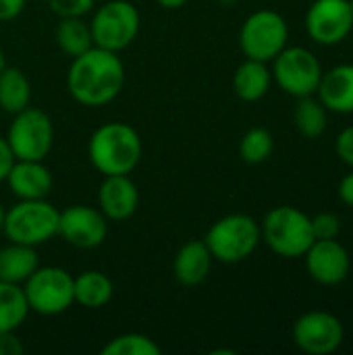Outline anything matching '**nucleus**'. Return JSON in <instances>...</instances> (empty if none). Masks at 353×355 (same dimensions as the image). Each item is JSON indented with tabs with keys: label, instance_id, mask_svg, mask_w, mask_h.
Masks as SVG:
<instances>
[{
	"label": "nucleus",
	"instance_id": "1",
	"mask_svg": "<svg viewBox=\"0 0 353 355\" xmlns=\"http://www.w3.org/2000/svg\"><path fill=\"white\" fill-rule=\"evenodd\" d=\"M125 64L117 52L92 46L75 56L67 73V89L75 102L87 108L110 104L123 89Z\"/></svg>",
	"mask_w": 353,
	"mask_h": 355
},
{
	"label": "nucleus",
	"instance_id": "2",
	"mask_svg": "<svg viewBox=\"0 0 353 355\" xmlns=\"http://www.w3.org/2000/svg\"><path fill=\"white\" fill-rule=\"evenodd\" d=\"M87 156L92 166L106 175H131L144 156V144L135 127L121 121L100 125L89 141Z\"/></svg>",
	"mask_w": 353,
	"mask_h": 355
},
{
	"label": "nucleus",
	"instance_id": "3",
	"mask_svg": "<svg viewBox=\"0 0 353 355\" xmlns=\"http://www.w3.org/2000/svg\"><path fill=\"white\" fill-rule=\"evenodd\" d=\"M262 241L281 258H304L314 243L312 218L295 206H277L266 212L260 225Z\"/></svg>",
	"mask_w": 353,
	"mask_h": 355
},
{
	"label": "nucleus",
	"instance_id": "4",
	"mask_svg": "<svg viewBox=\"0 0 353 355\" xmlns=\"http://www.w3.org/2000/svg\"><path fill=\"white\" fill-rule=\"evenodd\" d=\"M262 241L260 223L250 214H227L210 225L204 243L214 260L223 264H237L248 260Z\"/></svg>",
	"mask_w": 353,
	"mask_h": 355
},
{
	"label": "nucleus",
	"instance_id": "5",
	"mask_svg": "<svg viewBox=\"0 0 353 355\" xmlns=\"http://www.w3.org/2000/svg\"><path fill=\"white\" fill-rule=\"evenodd\" d=\"M58 216L60 210L48 200H19L4 210L2 233L12 243L37 248L58 235Z\"/></svg>",
	"mask_w": 353,
	"mask_h": 355
},
{
	"label": "nucleus",
	"instance_id": "6",
	"mask_svg": "<svg viewBox=\"0 0 353 355\" xmlns=\"http://www.w3.org/2000/svg\"><path fill=\"white\" fill-rule=\"evenodd\" d=\"M139 25V10L129 0H108L94 10L89 21L94 46L119 54L135 42Z\"/></svg>",
	"mask_w": 353,
	"mask_h": 355
},
{
	"label": "nucleus",
	"instance_id": "7",
	"mask_svg": "<svg viewBox=\"0 0 353 355\" xmlns=\"http://www.w3.org/2000/svg\"><path fill=\"white\" fill-rule=\"evenodd\" d=\"M289 40V25L285 17L270 8H260L248 15L239 29V48L246 58L270 62Z\"/></svg>",
	"mask_w": 353,
	"mask_h": 355
},
{
	"label": "nucleus",
	"instance_id": "8",
	"mask_svg": "<svg viewBox=\"0 0 353 355\" xmlns=\"http://www.w3.org/2000/svg\"><path fill=\"white\" fill-rule=\"evenodd\" d=\"M29 312L40 316H58L73 304V277L60 266H37L21 285Z\"/></svg>",
	"mask_w": 353,
	"mask_h": 355
},
{
	"label": "nucleus",
	"instance_id": "9",
	"mask_svg": "<svg viewBox=\"0 0 353 355\" xmlns=\"http://www.w3.org/2000/svg\"><path fill=\"white\" fill-rule=\"evenodd\" d=\"M273 79L277 85L293 96H314L322 77V64L316 58L314 52H310L304 46H285L275 58H273Z\"/></svg>",
	"mask_w": 353,
	"mask_h": 355
},
{
	"label": "nucleus",
	"instance_id": "10",
	"mask_svg": "<svg viewBox=\"0 0 353 355\" xmlns=\"http://www.w3.org/2000/svg\"><path fill=\"white\" fill-rule=\"evenodd\" d=\"M6 141L15 160H44L54 144L52 119L44 110L27 106L12 114Z\"/></svg>",
	"mask_w": 353,
	"mask_h": 355
},
{
	"label": "nucleus",
	"instance_id": "11",
	"mask_svg": "<svg viewBox=\"0 0 353 355\" xmlns=\"http://www.w3.org/2000/svg\"><path fill=\"white\" fill-rule=\"evenodd\" d=\"M291 339L304 354L331 355L343 345L345 329L333 312L310 310L293 322Z\"/></svg>",
	"mask_w": 353,
	"mask_h": 355
},
{
	"label": "nucleus",
	"instance_id": "12",
	"mask_svg": "<svg viewBox=\"0 0 353 355\" xmlns=\"http://www.w3.org/2000/svg\"><path fill=\"white\" fill-rule=\"evenodd\" d=\"M353 29L350 0H314L306 12V31L320 46H337Z\"/></svg>",
	"mask_w": 353,
	"mask_h": 355
},
{
	"label": "nucleus",
	"instance_id": "13",
	"mask_svg": "<svg viewBox=\"0 0 353 355\" xmlns=\"http://www.w3.org/2000/svg\"><path fill=\"white\" fill-rule=\"evenodd\" d=\"M58 235L77 250H94L104 243L108 235V220L98 208L75 204L60 210Z\"/></svg>",
	"mask_w": 353,
	"mask_h": 355
},
{
	"label": "nucleus",
	"instance_id": "14",
	"mask_svg": "<svg viewBox=\"0 0 353 355\" xmlns=\"http://www.w3.org/2000/svg\"><path fill=\"white\" fill-rule=\"evenodd\" d=\"M308 275L325 287L341 285L352 270V258L347 248L339 239H314L304 254Z\"/></svg>",
	"mask_w": 353,
	"mask_h": 355
},
{
	"label": "nucleus",
	"instance_id": "15",
	"mask_svg": "<svg viewBox=\"0 0 353 355\" xmlns=\"http://www.w3.org/2000/svg\"><path fill=\"white\" fill-rule=\"evenodd\" d=\"M139 206L137 185L129 175H106L98 187V210L106 220H127Z\"/></svg>",
	"mask_w": 353,
	"mask_h": 355
},
{
	"label": "nucleus",
	"instance_id": "16",
	"mask_svg": "<svg viewBox=\"0 0 353 355\" xmlns=\"http://www.w3.org/2000/svg\"><path fill=\"white\" fill-rule=\"evenodd\" d=\"M4 181L17 200H46L54 185L44 160H15Z\"/></svg>",
	"mask_w": 353,
	"mask_h": 355
},
{
	"label": "nucleus",
	"instance_id": "17",
	"mask_svg": "<svg viewBox=\"0 0 353 355\" xmlns=\"http://www.w3.org/2000/svg\"><path fill=\"white\" fill-rule=\"evenodd\" d=\"M318 100L329 112L352 114L353 112V64H337L322 73L318 83Z\"/></svg>",
	"mask_w": 353,
	"mask_h": 355
},
{
	"label": "nucleus",
	"instance_id": "18",
	"mask_svg": "<svg viewBox=\"0 0 353 355\" xmlns=\"http://www.w3.org/2000/svg\"><path fill=\"white\" fill-rule=\"evenodd\" d=\"M212 254L204 239H191L185 245L179 248L175 262H173V275L179 285L183 287H196L204 283L212 270Z\"/></svg>",
	"mask_w": 353,
	"mask_h": 355
},
{
	"label": "nucleus",
	"instance_id": "19",
	"mask_svg": "<svg viewBox=\"0 0 353 355\" xmlns=\"http://www.w3.org/2000/svg\"><path fill=\"white\" fill-rule=\"evenodd\" d=\"M273 83V73L266 62L246 58L233 75V89L239 100L243 102H258L262 100Z\"/></svg>",
	"mask_w": 353,
	"mask_h": 355
},
{
	"label": "nucleus",
	"instance_id": "20",
	"mask_svg": "<svg viewBox=\"0 0 353 355\" xmlns=\"http://www.w3.org/2000/svg\"><path fill=\"white\" fill-rule=\"evenodd\" d=\"M37 266H40V256L35 248L12 243V241L0 248V281L23 285L35 272Z\"/></svg>",
	"mask_w": 353,
	"mask_h": 355
},
{
	"label": "nucleus",
	"instance_id": "21",
	"mask_svg": "<svg viewBox=\"0 0 353 355\" xmlns=\"http://www.w3.org/2000/svg\"><path fill=\"white\" fill-rule=\"evenodd\" d=\"M114 295L112 281L100 270H85L73 277V297L75 304L87 310H100L110 304Z\"/></svg>",
	"mask_w": 353,
	"mask_h": 355
},
{
	"label": "nucleus",
	"instance_id": "22",
	"mask_svg": "<svg viewBox=\"0 0 353 355\" xmlns=\"http://www.w3.org/2000/svg\"><path fill=\"white\" fill-rule=\"evenodd\" d=\"M27 106H31V83L27 75L17 67H4L0 71V108L17 114Z\"/></svg>",
	"mask_w": 353,
	"mask_h": 355
},
{
	"label": "nucleus",
	"instance_id": "23",
	"mask_svg": "<svg viewBox=\"0 0 353 355\" xmlns=\"http://www.w3.org/2000/svg\"><path fill=\"white\" fill-rule=\"evenodd\" d=\"M54 35H56L58 48L71 58L83 54L85 50H89L94 46L89 23H85L83 17H64V19H60L58 25H56Z\"/></svg>",
	"mask_w": 353,
	"mask_h": 355
},
{
	"label": "nucleus",
	"instance_id": "24",
	"mask_svg": "<svg viewBox=\"0 0 353 355\" xmlns=\"http://www.w3.org/2000/svg\"><path fill=\"white\" fill-rule=\"evenodd\" d=\"M293 123L306 139H318L327 131L329 110L314 96L298 98V106L293 110Z\"/></svg>",
	"mask_w": 353,
	"mask_h": 355
},
{
	"label": "nucleus",
	"instance_id": "25",
	"mask_svg": "<svg viewBox=\"0 0 353 355\" xmlns=\"http://www.w3.org/2000/svg\"><path fill=\"white\" fill-rule=\"evenodd\" d=\"M29 314L21 285L0 281V333L17 331Z\"/></svg>",
	"mask_w": 353,
	"mask_h": 355
},
{
	"label": "nucleus",
	"instance_id": "26",
	"mask_svg": "<svg viewBox=\"0 0 353 355\" xmlns=\"http://www.w3.org/2000/svg\"><path fill=\"white\" fill-rule=\"evenodd\" d=\"M275 150L273 133L264 127H252L239 141V156L246 164H262Z\"/></svg>",
	"mask_w": 353,
	"mask_h": 355
},
{
	"label": "nucleus",
	"instance_id": "27",
	"mask_svg": "<svg viewBox=\"0 0 353 355\" xmlns=\"http://www.w3.org/2000/svg\"><path fill=\"white\" fill-rule=\"evenodd\" d=\"M160 345L141 333H125L110 339L104 347L102 355H160Z\"/></svg>",
	"mask_w": 353,
	"mask_h": 355
},
{
	"label": "nucleus",
	"instance_id": "28",
	"mask_svg": "<svg viewBox=\"0 0 353 355\" xmlns=\"http://www.w3.org/2000/svg\"><path fill=\"white\" fill-rule=\"evenodd\" d=\"M314 239H337L341 233V220L335 212H318L312 216Z\"/></svg>",
	"mask_w": 353,
	"mask_h": 355
},
{
	"label": "nucleus",
	"instance_id": "29",
	"mask_svg": "<svg viewBox=\"0 0 353 355\" xmlns=\"http://www.w3.org/2000/svg\"><path fill=\"white\" fill-rule=\"evenodd\" d=\"M50 10L64 19V17H85L94 10L96 0H48Z\"/></svg>",
	"mask_w": 353,
	"mask_h": 355
},
{
	"label": "nucleus",
	"instance_id": "30",
	"mask_svg": "<svg viewBox=\"0 0 353 355\" xmlns=\"http://www.w3.org/2000/svg\"><path fill=\"white\" fill-rule=\"evenodd\" d=\"M335 154L339 160L353 168V125L345 127L335 139Z\"/></svg>",
	"mask_w": 353,
	"mask_h": 355
},
{
	"label": "nucleus",
	"instance_id": "31",
	"mask_svg": "<svg viewBox=\"0 0 353 355\" xmlns=\"http://www.w3.org/2000/svg\"><path fill=\"white\" fill-rule=\"evenodd\" d=\"M23 354V343L15 335V331L0 333V355H21Z\"/></svg>",
	"mask_w": 353,
	"mask_h": 355
},
{
	"label": "nucleus",
	"instance_id": "32",
	"mask_svg": "<svg viewBox=\"0 0 353 355\" xmlns=\"http://www.w3.org/2000/svg\"><path fill=\"white\" fill-rule=\"evenodd\" d=\"M27 0H0V21H12L25 10Z\"/></svg>",
	"mask_w": 353,
	"mask_h": 355
},
{
	"label": "nucleus",
	"instance_id": "33",
	"mask_svg": "<svg viewBox=\"0 0 353 355\" xmlns=\"http://www.w3.org/2000/svg\"><path fill=\"white\" fill-rule=\"evenodd\" d=\"M12 162H15V156H12V152L8 148V141H6V137L0 135V183L6 179Z\"/></svg>",
	"mask_w": 353,
	"mask_h": 355
},
{
	"label": "nucleus",
	"instance_id": "34",
	"mask_svg": "<svg viewBox=\"0 0 353 355\" xmlns=\"http://www.w3.org/2000/svg\"><path fill=\"white\" fill-rule=\"evenodd\" d=\"M337 193H339V200L347 206L353 208V171L347 173L341 181H339V187H337Z\"/></svg>",
	"mask_w": 353,
	"mask_h": 355
},
{
	"label": "nucleus",
	"instance_id": "35",
	"mask_svg": "<svg viewBox=\"0 0 353 355\" xmlns=\"http://www.w3.org/2000/svg\"><path fill=\"white\" fill-rule=\"evenodd\" d=\"M162 8H166V10H177V8H181V6H185L187 4V0H156Z\"/></svg>",
	"mask_w": 353,
	"mask_h": 355
},
{
	"label": "nucleus",
	"instance_id": "36",
	"mask_svg": "<svg viewBox=\"0 0 353 355\" xmlns=\"http://www.w3.org/2000/svg\"><path fill=\"white\" fill-rule=\"evenodd\" d=\"M2 227H4V208L0 204V235H2Z\"/></svg>",
	"mask_w": 353,
	"mask_h": 355
},
{
	"label": "nucleus",
	"instance_id": "37",
	"mask_svg": "<svg viewBox=\"0 0 353 355\" xmlns=\"http://www.w3.org/2000/svg\"><path fill=\"white\" fill-rule=\"evenodd\" d=\"M6 67V62H4V52H2V48H0V71Z\"/></svg>",
	"mask_w": 353,
	"mask_h": 355
},
{
	"label": "nucleus",
	"instance_id": "38",
	"mask_svg": "<svg viewBox=\"0 0 353 355\" xmlns=\"http://www.w3.org/2000/svg\"><path fill=\"white\" fill-rule=\"evenodd\" d=\"M350 4H352V8H353V0H350Z\"/></svg>",
	"mask_w": 353,
	"mask_h": 355
}]
</instances>
